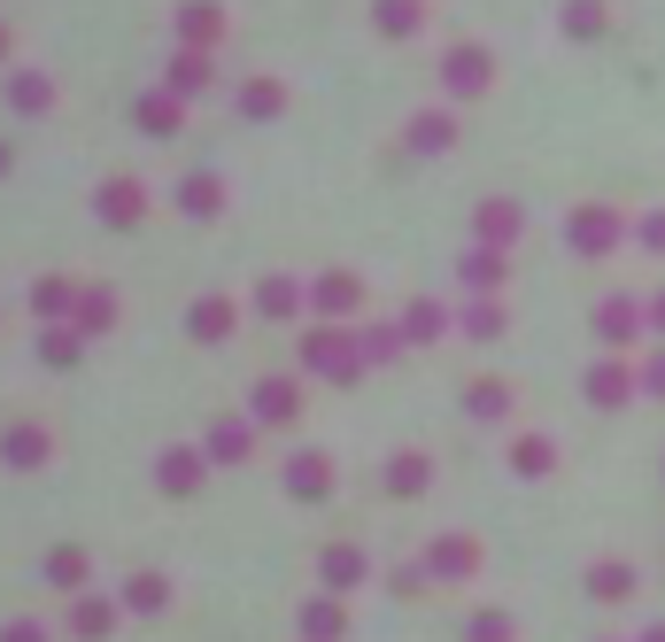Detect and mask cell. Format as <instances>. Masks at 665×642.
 <instances>
[{
	"mask_svg": "<svg viewBox=\"0 0 665 642\" xmlns=\"http://www.w3.org/2000/svg\"><path fill=\"white\" fill-rule=\"evenodd\" d=\"M302 364H310L318 379H356V364H364V356H356V340H348V333H310V340H302Z\"/></svg>",
	"mask_w": 665,
	"mask_h": 642,
	"instance_id": "obj_1",
	"label": "cell"
},
{
	"mask_svg": "<svg viewBox=\"0 0 665 642\" xmlns=\"http://www.w3.org/2000/svg\"><path fill=\"white\" fill-rule=\"evenodd\" d=\"M248 411H256V426H295V379H256Z\"/></svg>",
	"mask_w": 665,
	"mask_h": 642,
	"instance_id": "obj_2",
	"label": "cell"
},
{
	"mask_svg": "<svg viewBox=\"0 0 665 642\" xmlns=\"http://www.w3.org/2000/svg\"><path fill=\"white\" fill-rule=\"evenodd\" d=\"M473 225H480V240H488V248H510V240L526 233V209H518V201H480V217H473Z\"/></svg>",
	"mask_w": 665,
	"mask_h": 642,
	"instance_id": "obj_3",
	"label": "cell"
},
{
	"mask_svg": "<svg viewBox=\"0 0 665 642\" xmlns=\"http://www.w3.org/2000/svg\"><path fill=\"white\" fill-rule=\"evenodd\" d=\"M356 295H364V287H356V271H326V279L310 287V303H318L326 318H348V310H356Z\"/></svg>",
	"mask_w": 665,
	"mask_h": 642,
	"instance_id": "obj_4",
	"label": "cell"
},
{
	"mask_svg": "<svg viewBox=\"0 0 665 642\" xmlns=\"http://www.w3.org/2000/svg\"><path fill=\"white\" fill-rule=\"evenodd\" d=\"M441 78H449L457 93H480V86H488V55H480V47H457V55L441 62Z\"/></svg>",
	"mask_w": 665,
	"mask_h": 642,
	"instance_id": "obj_5",
	"label": "cell"
},
{
	"mask_svg": "<svg viewBox=\"0 0 665 642\" xmlns=\"http://www.w3.org/2000/svg\"><path fill=\"white\" fill-rule=\"evenodd\" d=\"M612 225H619L612 209H573V217H565V233H573V248H612Z\"/></svg>",
	"mask_w": 665,
	"mask_h": 642,
	"instance_id": "obj_6",
	"label": "cell"
},
{
	"mask_svg": "<svg viewBox=\"0 0 665 642\" xmlns=\"http://www.w3.org/2000/svg\"><path fill=\"white\" fill-rule=\"evenodd\" d=\"M326 473H332L326 450H302V457L287 465V487H295V495H326Z\"/></svg>",
	"mask_w": 665,
	"mask_h": 642,
	"instance_id": "obj_7",
	"label": "cell"
},
{
	"mask_svg": "<svg viewBox=\"0 0 665 642\" xmlns=\"http://www.w3.org/2000/svg\"><path fill=\"white\" fill-rule=\"evenodd\" d=\"M101 209H109L117 225H132V217H148V186H132V178H117V186L101 194Z\"/></svg>",
	"mask_w": 665,
	"mask_h": 642,
	"instance_id": "obj_8",
	"label": "cell"
},
{
	"mask_svg": "<svg viewBox=\"0 0 665 642\" xmlns=\"http://www.w3.org/2000/svg\"><path fill=\"white\" fill-rule=\"evenodd\" d=\"M0 457H8V465H39V457H47V434H39V426H8V434H0Z\"/></svg>",
	"mask_w": 665,
	"mask_h": 642,
	"instance_id": "obj_9",
	"label": "cell"
},
{
	"mask_svg": "<svg viewBox=\"0 0 665 642\" xmlns=\"http://www.w3.org/2000/svg\"><path fill=\"white\" fill-rule=\"evenodd\" d=\"M510 465H518V473H549V465H557V442H549V434H518V442H510Z\"/></svg>",
	"mask_w": 665,
	"mask_h": 642,
	"instance_id": "obj_10",
	"label": "cell"
},
{
	"mask_svg": "<svg viewBox=\"0 0 665 642\" xmlns=\"http://www.w3.org/2000/svg\"><path fill=\"white\" fill-rule=\"evenodd\" d=\"M473 534H434V573H473Z\"/></svg>",
	"mask_w": 665,
	"mask_h": 642,
	"instance_id": "obj_11",
	"label": "cell"
},
{
	"mask_svg": "<svg viewBox=\"0 0 665 642\" xmlns=\"http://www.w3.org/2000/svg\"><path fill=\"white\" fill-rule=\"evenodd\" d=\"M178 31H186V39H193V47H201V55H209V47H217V31H225V16H217V8H201V0H193V8H186V16H178Z\"/></svg>",
	"mask_w": 665,
	"mask_h": 642,
	"instance_id": "obj_12",
	"label": "cell"
},
{
	"mask_svg": "<svg viewBox=\"0 0 665 642\" xmlns=\"http://www.w3.org/2000/svg\"><path fill=\"white\" fill-rule=\"evenodd\" d=\"M201 465H209L201 450H170V457H163V487H170V495H186V487L201 481Z\"/></svg>",
	"mask_w": 665,
	"mask_h": 642,
	"instance_id": "obj_13",
	"label": "cell"
},
{
	"mask_svg": "<svg viewBox=\"0 0 665 642\" xmlns=\"http://www.w3.org/2000/svg\"><path fill=\"white\" fill-rule=\"evenodd\" d=\"M240 101H248V117H279L287 86H279V78H248V86H240Z\"/></svg>",
	"mask_w": 665,
	"mask_h": 642,
	"instance_id": "obj_14",
	"label": "cell"
},
{
	"mask_svg": "<svg viewBox=\"0 0 665 642\" xmlns=\"http://www.w3.org/2000/svg\"><path fill=\"white\" fill-rule=\"evenodd\" d=\"M163 573H132V581H125V604H132V612H163Z\"/></svg>",
	"mask_w": 665,
	"mask_h": 642,
	"instance_id": "obj_15",
	"label": "cell"
},
{
	"mask_svg": "<svg viewBox=\"0 0 665 642\" xmlns=\"http://www.w3.org/2000/svg\"><path fill=\"white\" fill-rule=\"evenodd\" d=\"M70 318H78V333H101V325L117 318V303H109V287H86V303H78Z\"/></svg>",
	"mask_w": 665,
	"mask_h": 642,
	"instance_id": "obj_16",
	"label": "cell"
},
{
	"mask_svg": "<svg viewBox=\"0 0 665 642\" xmlns=\"http://www.w3.org/2000/svg\"><path fill=\"white\" fill-rule=\"evenodd\" d=\"M465 403H473V411H480V418H503V411H510V403H518V395H510V387H503V379H473V395H465Z\"/></svg>",
	"mask_w": 665,
	"mask_h": 642,
	"instance_id": "obj_17",
	"label": "cell"
},
{
	"mask_svg": "<svg viewBox=\"0 0 665 642\" xmlns=\"http://www.w3.org/2000/svg\"><path fill=\"white\" fill-rule=\"evenodd\" d=\"M387 487H395V495H418V487H426V457H418V450H410V457H387Z\"/></svg>",
	"mask_w": 665,
	"mask_h": 642,
	"instance_id": "obj_18",
	"label": "cell"
},
{
	"mask_svg": "<svg viewBox=\"0 0 665 642\" xmlns=\"http://www.w3.org/2000/svg\"><path fill=\"white\" fill-rule=\"evenodd\" d=\"M8 101L39 117V109H47V78H39V70H16V78H8Z\"/></svg>",
	"mask_w": 665,
	"mask_h": 642,
	"instance_id": "obj_19",
	"label": "cell"
},
{
	"mask_svg": "<svg viewBox=\"0 0 665 642\" xmlns=\"http://www.w3.org/2000/svg\"><path fill=\"white\" fill-rule=\"evenodd\" d=\"M588 589H596L604 604H619V596H635V573H627V565H596V573H588Z\"/></svg>",
	"mask_w": 665,
	"mask_h": 642,
	"instance_id": "obj_20",
	"label": "cell"
},
{
	"mask_svg": "<svg viewBox=\"0 0 665 642\" xmlns=\"http://www.w3.org/2000/svg\"><path fill=\"white\" fill-rule=\"evenodd\" d=\"M457 140V117H418L410 125V148H449Z\"/></svg>",
	"mask_w": 665,
	"mask_h": 642,
	"instance_id": "obj_21",
	"label": "cell"
},
{
	"mask_svg": "<svg viewBox=\"0 0 665 642\" xmlns=\"http://www.w3.org/2000/svg\"><path fill=\"white\" fill-rule=\"evenodd\" d=\"M178 201H186V209H193V217H209V209H217V201H225V186H217V178H201V170H193V178H186V194H178Z\"/></svg>",
	"mask_w": 665,
	"mask_h": 642,
	"instance_id": "obj_22",
	"label": "cell"
},
{
	"mask_svg": "<svg viewBox=\"0 0 665 642\" xmlns=\"http://www.w3.org/2000/svg\"><path fill=\"white\" fill-rule=\"evenodd\" d=\"M256 310H264V318H287V310H295V279H264V287H256Z\"/></svg>",
	"mask_w": 665,
	"mask_h": 642,
	"instance_id": "obj_23",
	"label": "cell"
},
{
	"mask_svg": "<svg viewBox=\"0 0 665 642\" xmlns=\"http://www.w3.org/2000/svg\"><path fill=\"white\" fill-rule=\"evenodd\" d=\"M418 16H426L418 0H379V8H371V23H379V31H410Z\"/></svg>",
	"mask_w": 665,
	"mask_h": 642,
	"instance_id": "obj_24",
	"label": "cell"
},
{
	"mask_svg": "<svg viewBox=\"0 0 665 642\" xmlns=\"http://www.w3.org/2000/svg\"><path fill=\"white\" fill-rule=\"evenodd\" d=\"M140 125H156V132H178V93H148V101H140Z\"/></svg>",
	"mask_w": 665,
	"mask_h": 642,
	"instance_id": "obj_25",
	"label": "cell"
},
{
	"mask_svg": "<svg viewBox=\"0 0 665 642\" xmlns=\"http://www.w3.org/2000/svg\"><path fill=\"white\" fill-rule=\"evenodd\" d=\"M193 333H209V340H217V333H232V310H225V303H193Z\"/></svg>",
	"mask_w": 665,
	"mask_h": 642,
	"instance_id": "obj_26",
	"label": "cell"
},
{
	"mask_svg": "<svg viewBox=\"0 0 665 642\" xmlns=\"http://www.w3.org/2000/svg\"><path fill=\"white\" fill-rule=\"evenodd\" d=\"M565 31H604V0H565Z\"/></svg>",
	"mask_w": 665,
	"mask_h": 642,
	"instance_id": "obj_27",
	"label": "cell"
},
{
	"mask_svg": "<svg viewBox=\"0 0 665 642\" xmlns=\"http://www.w3.org/2000/svg\"><path fill=\"white\" fill-rule=\"evenodd\" d=\"M356 573H364V557H356V550H326V581H332V589H348Z\"/></svg>",
	"mask_w": 665,
	"mask_h": 642,
	"instance_id": "obj_28",
	"label": "cell"
},
{
	"mask_svg": "<svg viewBox=\"0 0 665 642\" xmlns=\"http://www.w3.org/2000/svg\"><path fill=\"white\" fill-rule=\"evenodd\" d=\"M588 387H596V403H619V395H627V364H604Z\"/></svg>",
	"mask_w": 665,
	"mask_h": 642,
	"instance_id": "obj_29",
	"label": "cell"
},
{
	"mask_svg": "<svg viewBox=\"0 0 665 642\" xmlns=\"http://www.w3.org/2000/svg\"><path fill=\"white\" fill-rule=\"evenodd\" d=\"M47 573H54L62 589H78V581H86V550H54V565H47Z\"/></svg>",
	"mask_w": 665,
	"mask_h": 642,
	"instance_id": "obj_30",
	"label": "cell"
},
{
	"mask_svg": "<svg viewBox=\"0 0 665 642\" xmlns=\"http://www.w3.org/2000/svg\"><path fill=\"white\" fill-rule=\"evenodd\" d=\"M70 628H86V635H101V628H109V612H101V596H78V612H70Z\"/></svg>",
	"mask_w": 665,
	"mask_h": 642,
	"instance_id": "obj_31",
	"label": "cell"
},
{
	"mask_svg": "<svg viewBox=\"0 0 665 642\" xmlns=\"http://www.w3.org/2000/svg\"><path fill=\"white\" fill-rule=\"evenodd\" d=\"M31 303H39V310H62V303H70V287H62V279H39V287H31Z\"/></svg>",
	"mask_w": 665,
	"mask_h": 642,
	"instance_id": "obj_32",
	"label": "cell"
},
{
	"mask_svg": "<svg viewBox=\"0 0 665 642\" xmlns=\"http://www.w3.org/2000/svg\"><path fill=\"white\" fill-rule=\"evenodd\" d=\"M465 279H480V287H496V279H503V264H496V256H465Z\"/></svg>",
	"mask_w": 665,
	"mask_h": 642,
	"instance_id": "obj_33",
	"label": "cell"
},
{
	"mask_svg": "<svg viewBox=\"0 0 665 642\" xmlns=\"http://www.w3.org/2000/svg\"><path fill=\"white\" fill-rule=\"evenodd\" d=\"M465 325H473V333H496L503 310H496V303H473V310H465Z\"/></svg>",
	"mask_w": 665,
	"mask_h": 642,
	"instance_id": "obj_34",
	"label": "cell"
},
{
	"mask_svg": "<svg viewBox=\"0 0 665 642\" xmlns=\"http://www.w3.org/2000/svg\"><path fill=\"white\" fill-rule=\"evenodd\" d=\"M635 233H643V240H651V248H665V209H651V217H643V225H635Z\"/></svg>",
	"mask_w": 665,
	"mask_h": 642,
	"instance_id": "obj_35",
	"label": "cell"
},
{
	"mask_svg": "<svg viewBox=\"0 0 665 642\" xmlns=\"http://www.w3.org/2000/svg\"><path fill=\"white\" fill-rule=\"evenodd\" d=\"M643 387H658V395H665V348L651 356V364H643Z\"/></svg>",
	"mask_w": 665,
	"mask_h": 642,
	"instance_id": "obj_36",
	"label": "cell"
},
{
	"mask_svg": "<svg viewBox=\"0 0 665 642\" xmlns=\"http://www.w3.org/2000/svg\"><path fill=\"white\" fill-rule=\"evenodd\" d=\"M651 310H658V318H665V295H658V303H651Z\"/></svg>",
	"mask_w": 665,
	"mask_h": 642,
	"instance_id": "obj_37",
	"label": "cell"
},
{
	"mask_svg": "<svg viewBox=\"0 0 665 642\" xmlns=\"http://www.w3.org/2000/svg\"><path fill=\"white\" fill-rule=\"evenodd\" d=\"M0 162H8V148H0Z\"/></svg>",
	"mask_w": 665,
	"mask_h": 642,
	"instance_id": "obj_38",
	"label": "cell"
},
{
	"mask_svg": "<svg viewBox=\"0 0 665 642\" xmlns=\"http://www.w3.org/2000/svg\"><path fill=\"white\" fill-rule=\"evenodd\" d=\"M0 47H8V39H0Z\"/></svg>",
	"mask_w": 665,
	"mask_h": 642,
	"instance_id": "obj_39",
	"label": "cell"
}]
</instances>
